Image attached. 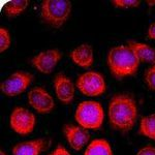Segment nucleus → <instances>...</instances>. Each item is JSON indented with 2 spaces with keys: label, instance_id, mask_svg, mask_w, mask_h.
Returning a JSON list of instances; mask_svg holds the SVG:
<instances>
[{
  "label": "nucleus",
  "instance_id": "f257e3e1",
  "mask_svg": "<svg viewBox=\"0 0 155 155\" xmlns=\"http://www.w3.org/2000/svg\"><path fill=\"white\" fill-rule=\"evenodd\" d=\"M137 117V107L134 99L126 94L114 96L109 104V120L113 128L128 131L134 126Z\"/></svg>",
  "mask_w": 155,
  "mask_h": 155
},
{
  "label": "nucleus",
  "instance_id": "f03ea898",
  "mask_svg": "<svg viewBox=\"0 0 155 155\" xmlns=\"http://www.w3.org/2000/svg\"><path fill=\"white\" fill-rule=\"evenodd\" d=\"M107 63L112 74L117 79H121L136 74L140 60L128 46H118L109 52Z\"/></svg>",
  "mask_w": 155,
  "mask_h": 155
},
{
  "label": "nucleus",
  "instance_id": "7ed1b4c3",
  "mask_svg": "<svg viewBox=\"0 0 155 155\" xmlns=\"http://www.w3.org/2000/svg\"><path fill=\"white\" fill-rule=\"evenodd\" d=\"M71 11V2L68 0H45L41 3V18L55 28L65 23Z\"/></svg>",
  "mask_w": 155,
  "mask_h": 155
},
{
  "label": "nucleus",
  "instance_id": "20e7f679",
  "mask_svg": "<svg viewBox=\"0 0 155 155\" xmlns=\"http://www.w3.org/2000/svg\"><path fill=\"white\" fill-rule=\"evenodd\" d=\"M76 121L86 129H97L104 122V109L99 102L86 101L78 106Z\"/></svg>",
  "mask_w": 155,
  "mask_h": 155
},
{
  "label": "nucleus",
  "instance_id": "39448f33",
  "mask_svg": "<svg viewBox=\"0 0 155 155\" xmlns=\"http://www.w3.org/2000/svg\"><path fill=\"white\" fill-rule=\"evenodd\" d=\"M77 87L87 96L101 95L107 89L104 77L96 71H87L82 74L77 81Z\"/></svg>",
  "mask_w": 155,
  "mask_h": 155
},
{
  "label": "nucleus",
  "instance_id": "423d86ee",
  "mask_svg": "<svg viewBox=\"0 0 155 155\" xmlns=\"http://www.w3.org/2000/svg\"><path fill=\"white\" fill-rule=\"evenodd\" d=\"M33 81V74L25 71H16L6 78L1 84V91L6 96H17L26 91Z\"/></svg>",
  "mask_w": 155,
  "mask_h": 155
},
{
  "label": "nucleus",
  "instance_id": "0eeeda50",
  "mask_svg": "<svg viewBox=\"0 0 155 155\" xmlns=\"http://www.w3.org/2000/svg\"><path fill=\"white\" fill-rule=\"evenodd\" d=\"M12 129L19 134H29L35 126V117L25 107H16L11 115Z\"/></svg>",
  "mask_w": 155,
  "mask_h": 155
},
{
  "label": "nucleus",
  "instance_id": "6e6552de",
  "mask_svg": "<svg viewBox=\"0 0 155 155\" xmlns=\"http://www.w3.org/2000/svg\"><path fill=\"white\" fill-rule=\"evenodd\" d=\"M28 101L35 111L41 114L50 113L55 106L52 96L41 87H35L30 90Z\"/></svg>",
  "mask_w": 155,
  "mask_h": 155
},
{
  "label": "nucleus",
  "instance_id": "1a4fd4ad",
  "mask_svg": "<svg viewBox=\"0 0 155 155\" xmlns=\"http://www.w3.org/2000/svg\"><path fill=\"white\" fill-rule=\"evenodd\" d=\"M61 53L59 50L53 49L44 51L38 55H36L31 60V63L37 71H39L42 74H51L54 71V68L58 64L59 60L61 59Z\"/></svg>",
  "mask_w": 155,
  "mask_h": 155
},
{
  "label": "nucleus",
  "instance_id": "9d476101",
  "mask_svg": "<svg viewBox=\"0 0 155 155\" xmlns=\"http://www.w3.org/2000/svg\"><path fill=\"white\" fill-rule=\"evenodd\" d=\"M63 131L71 147L76 151L83 149L89 142L90 134L86 128L82 126H74L71 124H65L63 127Z\"/></svg>",
  "mask_w": 155,
  "mask_h": 155
},
{
  "label": "nucleus",
  "instance_id": "9b49d317",
  "mask_svg": "<svg viewBox=\"0 0 155 155\" xmlns=\"http://www.w3.org/2000/svg\"><path fill=\"white\" fill-rule=\"evenodd\" d=\"M54 88L59 101L64 104H69L74 96V86L69 78L62 74H58L54 79Z\"/></svg>",
  "mask_w": 155,
  "mask_h": 155
},
{
  "label": "nucleus",
  "instance_id": "f8f14e48",
  "mask_svg": "<svg viewBox=\"0 0 155 155\" xmlns=\"http://www.w3.org/2000/svg\"><path fill=\"white\" fill-rule=\"evenodd\" d=\"M71 57L78 66L88 68L93 63V50L91 46L83 44L72 50L71 52Z\"/></svg>",
  "mask_w": 155,
  "mask_h": 155
},
{
  "label": "nucleus",
  "instance_id": "ddd939ff",
  "mask_svg": "<svg viewBox=\"0 0 155 155\" xmlns=\"http://www.w3.org/2000/svg\"><path fill=\"white\" fill-rule=\"evenodd\" d=\"M46 147L44 140H35L17 144L12 149V155H39Z\"/></svg>",
  "mask_w": 155,
  "mask_h": 155
},
{
  "label": "nucleus",
  "instance_id": "4468645a",
  "mask_svg": "<svg viewBox=\"0 0 155 155\" xmlns=\"http://www.w3.org/2000/svg\"><path fill=\"white\" fill-rule=\"evenodd\" d=\"M128 47L134 51L140 62L155 63V48L153 47L134 41H128Z\"/></svg>",
  "mask_w": 155,
  "mask_h": 155
},
{
  "label": "nucleus",
  "instance_id": "2eb2a0df",
  "mask_svg": "<svg viewBox=\"0 0 155 155\" xmlns=\"http://www.w3.org/2000/svg\"><path fill=\"white\" fill-rule=\"evenodd\" d=\"M84 155H113V151L106 140H94L87 147Z\"/></svg>",
  "mask_w": 155,
  "mask_h": 155
},
{
  "label": "nucleus",
  "instance_id": "dca6fc26",
  "mask_svg": "<svg viewBox=\"0 0 155 155\" xmlns=\"http://www.w3.org/2000/svg\"><path fill=\"white\" fill-rule=\"evenodd\" d=\"M140 132L143 136L155 141V114H151L142 118Z\"/></svg>",
  "mask_w": 155,
  "mask_h": 155
},
{
  "label": "nucleus",
  "instance_id": "f3484780",
  "mask_svg": "<svg viewBox=\"0 0 155 155\" xmlns=\"http://www.w3.org/2000/svg\"><path fill=\"white\" fill-rule=\"evenodd\" d=\"M28 5L27 0H9L3 5V11L8 17H16L21 14Z\"/></svg>",
  "mask_w": 155,
  "mask_h": 155
},
{
  "label": "nucleus",
  "instance_id": "a211bd4d",
  "mask_svg": "<svg viewBox=\"0 0 155 155\" xmlns=\"http://www.w3.org/2000/svg\"><path fill=\"white\" fill-rule=\"evenodd\" d=\"M9 46H11V35L5 28L1 27L0 28V52L3 53L9 48Z\"/></svg>",
  "mask_w": 155,
  "mask_h": 155
},
{
  "label": "nucleus",
  "instance_id": "6ab92c4d",
  "mask_svg": "<svg viewBox=\"0 0 155 155\" xmlns=\"http://www.w3.org/2000/svg\"><path fill=\"white\" fill-rule=\"evenodd\" d=\"M117 7L120 8H131V7H137L141 4V1L139 0H115L113 1Z\"/></svg>",
  "mask_w": 155,
  "mask_h": 155
},
{
  "label": "nucleus",
  "instance_id": "aec40b11",
  "mask_svg": "<svg viewBox=\"0 0 155 155\" xmlns=\"http://www.w3.org/2000/svg\"><path fill=\"white\" fill-rule=\"evenodd\" d=\"M145 80H146V83L148 84L149 88L155 91V69L152 67L149 68L145 74Z\"/></svg>",
  "mask_w": 155,
  "mask_h": 155
},
{
  "label": "nucleus",
  "instance_id": "412c9836",
  "mask_svg": "<svg viewBox=\"0 0 155 155\" xmlns=\"http://www.w3.org/2000/svg\"><path fill=\"white\" fill-rule=\"evenodd\" d=\"M137 155H155V147L153 146H147L141 149L137 153Z\"/></svg>",
  "mask_w": 155,
  "mask_h": 155
},
{
  "label": "nucleus",
  "instance_id": "4be33fe9",
  "mask_svg": "<svg viewBox=\"0 0 155 155\" xmlns=\"http://www.w3.org/2000/svg\"><path fill=\"white\" fill-rule=\"evenodd\" d=\"M50 155H71V153H69L67 150L64 148L63 146H61V145H59L58 147H57L56 149L54 150L53 152H52Z\"/></svg>",
  "mask_w": 155,
  "mask_h": 155
},
{
  "label": "nucleus",
  "instance_id": "5701e85b",
  "mask_svg": "<svg viewBox=\"0 0 155 155\" xmlns=\"http://www.w3.org/2000/svg\"><path fill=\"white\" fill-rule=\"evenodd\" d=\"M148 37L151 39H155V22L150 25L148 29Z\"/></svg>",
  "mask_w": 155,
  "mask_h": 155
},
{
  "label": "nucleus",
  "instance_id": "b1692460",
  "mask_svg": "<svg viewBox=\"0 0 155 155\" xmlns=\"http://www.w3.org/2000/svg\"><path fill=\"white\" fill-rule=\"evenodd\" d=\"M149 5H155V1H147Z\"/></svg>",
  "mask_w": 155,
  "mask_h": 155
},
{
  "label": "nucleus",
  "instance_id": "393cba45",
  "mask_svg": "<svg viewBox=\"0 0 155 155\" xmlns=\"http://www.w3.org/2000/svg\"><path fill=\"white\" fill-rule=\"evenodd\" d=\"M0 155H6V154L4 153V152H3V151H2V150H1V151H0Z\"/></svg>",
  "mask_w": 155,
  "mask_h": 155
},
{
  "label": "nucleus",
  "instance_id": "a878e982",
  "mask_svg": "<svg viewBox=\"0 0 155 155\" xmlns=\"http://www.w3.org/2000/svg\"><path fill=\"white\" fill-rule=\"evenodd\" d=\"M152 68H153V69H155V63L153 64V66H152Z\"/></svg>",
  "mask_w": 155,
  "mask_h": 155
}]
</instances>
